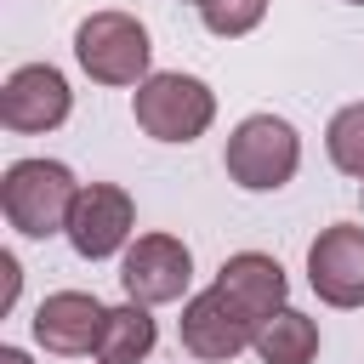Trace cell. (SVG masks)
Segmentation results:
<instances>
[{"label": "cell", "instance_id": "16", "mask_svg": "<svg viewBox=\"0 0 364 364\" xmlns=\"http://www.w3.org/2000/svg\"><path fill=\"white\" fill-rule=\"evenodd\" d=\"M0 273H6V290H0V307H11V301H17V256H11V250H0Z\"/></svg>", "mask_w": 364, "mask_h": 364}, {"label": "cell", "instance_id": "6", "mask_svg": "<svg viewBox=\"0 0 364 364\" xmlns=\"http://www.w3.org/2000/svg\"><path fill=\"white\" fill-rule=\"evenodd\" d=\"M68 108H74L68 80H63L51 63H23V68L0 85V119H6V131H23V136L57 131V125L68 119Z\"/></svg>", "mask_w": 364, "mask_h": 364}, {"label": "cell", "instance_id": "17", "mask_svg": "<svg viewBox=\"0 0 364 364\" xmlns=\"http://www.w3.org/2000/svg\"><path fill=\"white\" fill-rule=\"evenodd\" d=\"M0 364H28V353H17V347H0Z\"/></svg>", "mask_w": 364, "mask_h": 364}, {"label": "cell", "instance_id": "9", "mask_svg": "<svg viewBox=\"0 0 364 364\" xmlns=\"http://www.w3.org/2000/svg\"><path fill=\"white\" fill-rule=\"evenodd\" d=\"M250 341H256V324H250L216 284L199 290V296L182 307V347H188L193 358H205V364H228V358H239Z\"/></svg>", "mask_w": 364, "mask_h": 364}, {"label": "cell", "instance_id": "10", "mask_svg": "<svg viewBox=\"0 0 364 364\" xmlns=\"http://www.w3.org/2000/svg\"><path fill=\"white\" fill-rule=\"evenodd\" d=\"M102 324H108V307L85 290H57L34 307V341L46 353H63V358H80V353H97L102 341Z\"/></svg>", "mask_w": 364, "mask_h": 364}, {"label": "cell", "instance_id": "3", "mask_svg": "<svg viewBox=\"0 0 364 364\" xmlns=\"http://www.w3.org/2000/svg\"><path fill=\"white\" fill-rule=\"evenodd\" d=\"M74 57L97 85H142L148 80V28L125 11H91L74 28Z\"/></svg>", "mask_w": 364, "mask_h": 364}, {"label": "cell", "instance_id": "14", "mask_svg": "<svg viewBox=\"0 0 364 364\" xmlns=\"http://www.w3.org/2000/svg\"><path fill=\"white\" fill-rule=\"evenodd\" d=\"M324 148H330V165H336V171H347V176L364 182V102H347V108L330 119Z\"/></svg>", "mask_w": 364, "mask_h": 364}, {"label": "cell", "instance_id": "4", "mask_svg": "<svg viewBox=\"0 0 364 364\" xmlns=\"http://www.w3.org/2000/svg\"><path fill=\"white\" fill-rule=\"evenodd\" d=\"M131 114L154 142H193L216 119V97L193 74H148L131 97Z\"/></svg>", "mask_w": 364, "mask_h": 364}, {"label": "cell", "instance_id": "20", "mask_svg": "<svg viewBox=\"0 0 364 364\" xmlns=\"http://www.w3.org/2000/svg\"><path fill=\"white\" fill-rule=\"evenodd\" d=\"M193 6H205V0H193Z\"/></svg>", "mask_w": 364, "mask_h": 364}, {"label": "cell", "instance_id": "1", "mask_svg": "<svg viewBox=\"0 0 364 364\" xmlns=\"http://www.w3.org/2000/svg\"><path fill=\"white\" fill-rule=\"evenodd\" d=\"M74 199H80V182L68 165L57 159H17L6 176H0V210L17 233L28 239H46V233H68V216H74Z\"/></svg>", "mask_w": 364, "mask_h": 364}, {"label": "cell", "instance_id": "15", "mask_svg": "<svg viewBox=\"0 0 364 364\" xmlns=\"http://www.w3.org/2000/svg\"><path fill=\"white\" fill-rule=\"evenodd\" d=\"M262 11H267V0H205V6H199L205 28H210L216 40H239V34H250V28L262 23Z\"/></svg>", "mask_w": 364, "mask_h": 364}, {"label": "cell", "instance_id": "19", "mask_svg": "<svg viewBox=\"0 0 364 364\" xmlns=\"http://www.w3.org/2000/svg\"><path fill=\"white\" fill-rule=\"evenodd\" d=\"M347 6H364V0H347Z\"/></svg>", "mask_w": 364, "mask_h": 364}, {"label": "cell", "instance_id": "11", "mask_svg": "<svg viewBox=\"0 0 364 364\" xmlns=\"http://www.w3.org/2000/svg\"><path fill=\"white\" fill-rule=\"evenodd\" d=\"M216 290L262 330L279 307H284V290H290V279H284V267L273 262V256H262V250H239V256H228L222 267H216Z\"/></svg>", "mask_w": 364, "mask_h": 364}, {"label": "cell", "instance_id": "12", "mask_svg": "<svg viewBox=\"0 0 364 364\" xmlns=\"http://www.w3.org/2000/svg\"><path fill=\"white\" fill-rule=\"evenodd\" d=\"M154 341H159V330H154L142 301L108 307V324H102V341H97V364H142L154 353Z\"/></svg>", "mask_w": 364, "mask_h": 364}, {"label": "cell", "instance_id": "2", "mask_svg": "<svg viewBox=\"0 0 364 364\" xmlns=\"http://www.w3.org/2000/svg\"><path fill=\"white\" fill-rule=\"evenodd\" d=\"M222 165H228V176H233L239 188L273 193V188H284V182L296 176V165H301V136H296L290 119H279V114H250V119H239V131L228 136Z\"/></svg>", "mask_w": 364, "mask_h": 364}, {"label": "cell", "instance_id": "7", "mask_svg": "<svg viewBox=\"0 0 364 364\" xmlns=\"http://www.w3.org/2000/svg\"><path fill=\"white\" fill-rule=\"evenodd\" d=\"M131 222H136V205H131L125 188L85 182L80 199H74V216H68V245H74V256L102 262V256H114L131 239Z\"/></svg>", "mask_w": 364, "mask_h": 364}, {"label": "cell", "instance_id": "18", "mask_svg": "<svg viewBox=\"0 0 364 364\" xmlns=\"http://www.w3.org/2000/svg\"><path fill=\"white\" fill-rule=\"evenodd\" d=\"M358 199H364V182H358Z\"/></svg>", "mask_w": 364, "mask_h": 364}, {"label": "cell", "instance_id": "8", "mask_svg": "<svg viewBox=\"0 0 364 364\" xmlns=\"http://www.w3.org/2000/svg\"><path fill=\"white\" fill-rule=\"evenodd\" d=\"M307 279L330 307H364V228L336 222L307 245Z\"/></svg>", "mask_w": 364, "mask_h": 364}, {"label": "cell", "instance_id": "5", "mask_svg": "<svg viewBox=\"0 0 364 364\" xmlns=\"http://www.w3.org/2000/svg\"><path fill=\"white\" fill-rule=\"evenodd\" d=\"M188 279H193V256H188V245L171 239V233H142V239L125 250V262H119V284H125V296L142 301V307L176 301V296L188 290Z\"/></svg>", "mask_w": 364, "mask_h": 364}, {"label": "cell", "instance_id": "13", "mask_svg": "<svg viewBox=\"0 0 364 364\" xmlns=\"http://www.w3.org/2000/svg\"><path fill=\"white\" fill-rule=\"evenodd\" d=\"M250 347L262 353V364H313V353H318V324H313L307 313H296V307H279V313L256 330Z\"/></svg>", "mask_w": 364, "mask_h": 364}]
</instances>
